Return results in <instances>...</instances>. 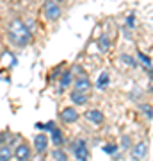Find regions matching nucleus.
<instances>
[{
	"label": "nucleus",
	"instance_id": "nucleus-5",
	"mask_svg": "<svg viewBox=\"0 0 153 161\" xmlns=\"http://www.w3.org/2000/svg\"><path fill=\"white\" fill-rule=\"evenodd\" d=\"M146 156H148V143L139 142V143H135L134 147H132V158H134L135 161L144 159Z\"/></svg>",
	"mask_w": 153,
	"mask_h": 161
},
{
	"label": "nucleus",
	"instance_id": "nucleus-1",
	"mask_svg": "<svg viewBox=\"0 0 153 161\" xmlns=\"http://www.w3.org/2000/svg\"><path fill=\"white\" fill-rule=\"evenodd\" d=\"M7 38L14 47L18 48H25V47L32 41V32L27 27V23L20 20V18H14L9 22L7 25Z\"/></svg>",
	"mask_w": 153,
	"mask_h": 161
},
{
	"label": "nucleus",
	"instance_id": "nucleus-20",
	"mask_svg": "<svg viewBox=\"0 0 153 161\" xmlns=\"http://www.w3.org/2000/svg\"><path fill=\"white\" fill-rule=\"evenodd\" d=\"M116 150H118V147H116L114 143H109V145H105V147H103V152H107V154H114Z\"/></svg>",
	"mask_w": 153,
	"mask_h": 161
},
{
	"label": "nucleus",
	"instance_id": "nucleus-10",
	"mask_svg": "<svg viewBox=\"0 0 153 161\" xmlns=\"http://www.w3.org/2000/svg\"><path fill=\"white\" fill-rule=\"evenodd\" d=\"M69 98H71V102L77 104V106H84V104L87 102V95H85L84 92H77V90H73V92L69 93Z\"/></svg>",
	"mask_w": 153,
	"mask_h": 161
},
{
	"label": "nucleus",
	"instance_id": "nucleus-21",
	"mask_svg": "<svg viewBox=\"0 0 153 161\" xmlns=\"http://www.w3.org/2000/svg\"><path fill=\"white\" fill-rule=\"evenodd\" d=\"M126 25H128V27H134V25H135V14H128V18H126Z\"/></svg>",
	"mask_w": 153,
	"mask_h": 161
},
{
	"label": "nucleus",
	"instance_id": "nucleus-2",
	"mask_svg": "<svg viewBox=\"0 0 153 161\" xmlns=\"http://www.w3.org/2000/svg\"><path fill=\"white\" fill-rule=\"evenodd\" d=\"M43 14L48 22H57L61 14H63V9L61 6L57 4L55 0H45V4H43Z\"/></svg>",
	"mask_w": 153,
	"mask_h": 161
},
{
	"label": "nucleus",
	"instance_id": "nucleus-9",
	"mask_svg": "<svg viewBox=\"0 0 153 161\" xmlns=\"http://www.w3.org/2000/svg\"><path fill=\"white\" fill-rule=\"evenodd\" d=\"M73 86H75V90L77 92H87L91 88V80L85 77V75H82V77H77V79L73 80Z\"/></svg>",
	"mask_w": 153,
	"mask_h": 161
},
{
	"label": "nucleus",
	"instance_id": "nucleus-13",
	"mask_svg": "<svg viewBox=\"0 0 153 161\" xmlns=\"http://www.w3.org/2000/svg\"><path fill=\"white\" fill-rule=\"evenodd\" d=\"M96 45H98V48H100V52H107L109 48H110V38L105 36V34H102L100 38H98Z\"/></svg>",
	"mask_w": 153,
	"mask_h": 161
},
{
	"label": "nucleus",
	"instance_id": "nucleus-16",
	"mask_svg": "<svg viewBox=\"0 0 153 161\" xmlns=\"http://www.w3.org/2000/svg\"><path fill=\"white\" fill-rule=\"evenodd\" d=\"M52 158H54V161H68V154L63 149H55L52 152Z\"/></svg>",
	"mask_w": 153,
	"mask_h": 161
},
{
	"label": "nucleus",
	"instance_id": "nucleus-4",
	"mask_svg": "<svg viewBox=\"0 0 153 161\" xmlns=\"http://www.w3.org/2000/svg\"><path fill=\"white\" fill-rule=\"evenodd\" d=\"M84 116H85V120L89 124H93V125H102L105 122V115L100 109H87Z\"/></svg>",
	"mask_w": 153,
	"mask_h": 161
},
{
	"label": "nucleus",
	"instance_id": "nucleus-14",
	"mask_svg": "<svg viewBox=\"0 0 153 161\" xmlns=\"http://www.w3.org/2000/svg\"><path fill=\"white\" fill-rule=\"evenodd\" d=\"M119 61L123 64H126V66H130V68H137V66H139L135 59L132 58V56H128V54H121V56H119Z\"/></svg>",
	"mask_w": 153,
	"mask_h": 161
},
{
	"label": "nucleus",
	"instance_id": "nucleus-19",
	"mask_svg": "<svg viewBox=\"0 0 153 161\" xmlns=\"http://www.w3.org/2000/svg\"><path fill=\"white\" fill-rule=\"evenodd\" d=\"M137 58H139L142 63H144V66H146V68H150V66H151V59L148 58V56H144L142 52H137Z\"/></svg>",
	"mask_w": 153,
	"mask_h": 161
},
{
	"label": "nucleus",
	"instance_id": "nucleus-7",
	"mask_svg": "<svg viewBox=\"0 0 153 161\" xmlns=\"http://www.w3.org/2000/svg\"><path fill=\"white\" fill-rule=\"evenodd\" d=\"M13 156H14L18 161H28L30 159V147H28L27 143H20L16 149H14Z\"/></svg>",
	"mask_w": 153,
	"mask_h": 161
},
{
	"label": "nucleus",
	"instance_id": "nucleus-11",
	"mask_svg": "<svg viewBox=\"0 0 153 161\" xmlns=\"http://www.w3.org/2000/svg\"><path fill=\"white\" fill-rule=\"evenodd\" d=\"M50 138H52V143L57 145V147H61V145L64 143L63 131H61V129H57V127H54V129L50 131Z\"/></svg>",
	"mask_w": 153,
	"mask_h": 161
},
{
	"label": "nucleus",
	"instance_id": "nucleus-18",
	"mask_svg": "<svg viewBox=\"0 0 153 161\" xmlns=\"http://www.w3.org/2000/svg\"><path fill=\"white\" fill-rule=\"evenodd\" d=\"M13 152H14V150H13L9 145H0V154L4 156V158L11 159V158H13Z\"/></svg>",
	"mask_w": 153,
	"mask_h": 161
},
{
	"label": "nucleus",
	"instance_id": "nucleus-12",
	"mask_svg": "<svg viewBox=\"0 0 153 161\" xmlns=\"http://www.w3.org/2000/svg\"><path fill=\"white\" fill-rule=\"evenodd\" d=\"M109 82H110V75H109V72H102L100 77H98V80H96V88L98 90H105V88L109 86Z\"/></svg>",
	"mask_w": 153,
	"mask_h": 161
},
{
	"label": "nucleus",
	"instance_id": "nucleus-22",
	"mask_svg": "<svg viewBox=\"0 0 153 161\" xmlns=\"http://www.w3.org/2000/svg\"><path fill=\"white\" fill-rule=\"evenodd\" d=\"M0 161H9V159H7V158H4V156L0 154Z\"/></svg>",
	"mask_w": 153,
	"mask_h": 161
},
{
	"label": "nucleus",
	"instance_id": "nucleus-8",
	"mask_svg": "<svg viewBox=\"0 0 153 161\" xmlns=\"http://www.w3.org/2000/svg\"><path fill=\"white\" fill-rule=\"evenodd\" d=\"M46 147H48V136L43 134V132L36 134V138H34V149H36V152H45Z\"/></svg>",
	"mask_w": 153,
	"mask_h": 161
},
{
	"label": "nucleus",
	"instance_id": "nucleus-17",
	"mask_svg": "<svg viewBox=\"0 0 153 161\" xmlns=\"http://www.w3.org/2000/svg\"><path fill=\"white\" fill-rule=\"evenodd\" d=\"M71 84V72H64L61 75V92H63L64 88H68Z\"/></svg>",
	"mask_w": 153,
	"mask_h": 161
},
{
	"label": "nucleus",
	"instance_id": "nucleus-3",
	"mask_svg": "<svg viewBox=\"0 0 153 161\" xmlns=\"http://www.w3.org/2000/svg\"><path fill=\"white\" fill-rule=\"evenodd\" d=\"M69 150L73 152V156L77 158V161H87L89 158V150H87V143H85V140H73L71 145H69Z\"/></svg>",
	"mask_w": 153,
	"mask_h": 161
},
{
	"label": "nucleus",
	"instance_id": "nucleus-6",
	"mask_svg": "<svg viewBox=\"0 0 153 161\" xmlns=\"http://www.w3.org/2000/svg\"><path fill=\"white\" fill-rule=\"evenodd\" d=\"M61 120L66 122V124H75V122L79 120V111L75 109V108H71V106L64 108L61 111Z\"/></svg>",
	"mask_w": 153,
	"mask_h": 161
},
{
	"label": "nucleus",
	"instance_id": "nucleus-23",
	"mask_svg": "<svg viewBox=\"0 0 153 161\" xmlns=\"http://www.w3.org/2000/svg\"><path fill=\"white\" fill-rule=\"evenodd\" d=\"M55 2H57V4H59V2H63V0H55Z\"/></svg>",
	"mask_w": 153,
	"mask_h": 161
},
{
	"label": "nucleus",
	"instance_id": "nucleus-15",
	"mask_svg": "<svg viewBox=\"0 0 153 161\" xmlns=\"http://www.w3.org/2000/svg\"><path fill=\"white\" fill-rule=\"evenodd\" d=\"M139 109H141V113L146 116L148 120H151L153 118V106H150V104H141Z\"/></svg>",
	"mask_w": 153,
	"mask_h": 161
}]
</instances>
